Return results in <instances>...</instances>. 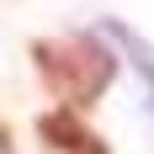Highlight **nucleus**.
Wrapping results in <instances>:
<instances>
[{"instance_id": "nucleus-4", "label": "nucleus", "mask_w": 154, "mask_h": 154, "mask_svg": "<svg viewBox=\"0 0 154 154\" xmlns=\"http://www.w3.org/2000/svg\"><path fill=\"white\" fill-rule=\"evenodd\" d=\"M5 149H11V133H5V128H0V154H5Z\"/></svg>"}, {"instance_id": "nucleus-1", "label": "nucleus", "mask_w": 154, "mask_h": 154, "mask_svg": "<svg viewBox=\"0 0 154 154\" xmlns=\"http://www.w3.org/2000/svg\"><path fill=\"white\" fill-rule=\"evenodd\" d=\"M32 64L53 96L69 112H85L96 96H106L117 80V53H112L96 32H69V37H37L32 43Z\"/></svg>"}, {"instance_id": "nucleus-3", "label": "nucleus", "mask_w": 154, "mask_h": 154, "mask_svg": "<svg viewBox=\"0 0 154 154\" xmlns=\"http://www.w3.org/2000/svg\"><path fill=\"white\" fill-rule=\"evenodd\" d=\"M106 37H117V43H122L128 53H133V64H138V75L149 80V91H154V48L143 43V37H138L133 27H122V21H106Z\"/></svg>"}, {"instance_id": "nucleus-2", "label": "nucleus", "mask_w": 154, "mask_h": 154, "mask_svg": "<svg viewBox=\"0 0 154 154\" xmlns=\"http://www.w3.org/2000/svg\"><path fill=\"white\" fill-rule=\"evenodd\" d=\"M37 133H43L48 149H59V154H106V143H101V133H91L85 128V117L69 106H53L37 117Z\"/></svg>"}]
</instances>
